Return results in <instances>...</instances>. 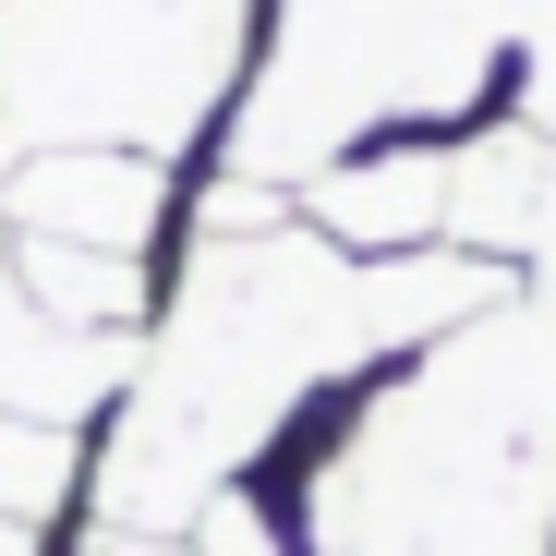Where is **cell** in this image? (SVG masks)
<instances>
[{"label":"cell","instance_id":"6da1fadb","mask_svg":"<svg viewBox=\"0 0 556 556\" xmlns=\"http://www.w3.org/2000/svg\"><path fill=\"white\" fill-rule=\"evenodd\" d=\"M230 496L291 556H556V315L508 291L327 388Z\"/></svg>","mask_w":556,"mask_h":556},{"label":"cell","instance_id":"7a4b0ae2","mask_svg":"<svg viewBox=\"0 0 556 556\" xmlns=\"http://www.w3.org/2000/svg\"><path fill=\"white\" fill-rule=\"evenodd\" d=\"M520 25L532 0H254V73L206 169L303 194L363 134H472Z\"/></svg>","mask_w":556,"mask_h":556},{"label":"cell","instance_id":"3957f363","mask_svg":"<svg viewBox=\"0 0 556 556\" xmlns=\"http://www.w3.org/2000/svg\"><path fill=\"white\" fill-rule=\"evenodd\" d=\"M254 73V0H0V169L37 146H146L206 169Z\"/></svg>","mask_w":556,"mask_h":556},{"label":"cell","instance_id":"277c9868","mask_svg":"<svg viewBox=\"0 0 556 556\" xmlns=\"http://www.w3.org/2000/svg\"><path fill=\"white\" fill-rule=\"evenodd\" d=\"M194 169H169L146 146H37L0 169V230L37 242H98V254H169Z\"/></svg>","mask_w":556,"mask_h":556},{"label":"cell","instance_id":"5b68a950","mask_svg":"<svg viewBox=\"0 0 556 556\" xmlns=\"http://www.w3.org/2000/svg\"><path fill=\"white\" fill-rule=\"evenodd\" d=\"M85 472H98V435H85V424H25V412H0V520L73 532V520H85Z\"/></svg>","mask_w":556,"mask_h":556},{"label":"cell","instance_id":"8992f818","mask_svg":"<svg viewBox=\"0 0 556 556\" xmlns=\"http://www.w3.org/2000/svg\"><path fill=\"white\" fill-rule=\"evenodd\" d=\"M496 122H520V134L556 146V0H532V25L508 49V85H496Z\"/></svg>","mask_w":556,"mask_h":556},{"label":"cell","instance_id":"52a82bcc","mask_svg":"<svg viewBox=\"0 0 556 556\" xmlns=\"http://www.w3.org/2000/svg\"><path fill=\"white\" fill-rule=\"evenodd\" d=\"M49 556H206L194 532H110V520H73Z\"/></svg>","mask_w":556,"mask_h":556},{"label":"cell","instance_id":"ba28073f","mask_svg":"<svg viewBox=\"0 0 556 556\" xmlns=\"http://www.w3.org/2000/svg\"><path fill=\"white\" fill-rule=\"evenodd\" d=\"M61 532H25V520H0V556H49Z\"/></svg>","mask_w":556,"mask_h":556}]
</instances>
